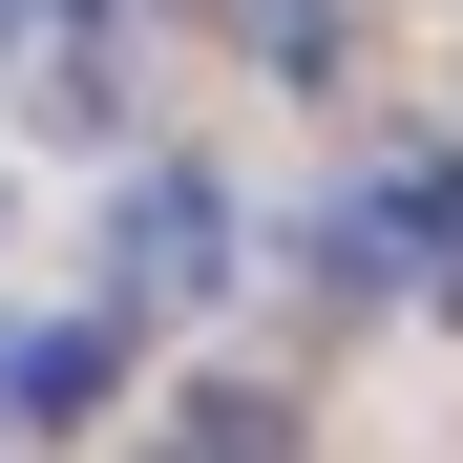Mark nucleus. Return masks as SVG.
Instances as JSON below:
<instances>
[{
	"mask_svg": "<svg viewBox=\"0 0 463 463\" xmlns=\"http://www.w3.org/2000/svg\"><path fill=\"white\" fill-rule=\"evenodd\" d=\"M0 63H63V0H0Z\"/></svg>",
	"mask_w": 463,
	"mask_h": 463,
	"instance_id": "423d86ee",
	"label": "nucleus"
},
{
	"mask_svg": "<svg viewBox=\"0 0 463 463\" xmlns=\"http://www.w3.org/2000/svg\"><path fill=\"white\" fill-rule=\"evenodd\" d=\"M0 421H22V337H0Z\"/></svg>",
	"mask_w": 463,
	"mask_h": 463,
	"instance_id": "0eeeda50",
	"label": "nucleus"
},
{
	"mask_svg": "<svg viewBox=\"0 0 463 463\" xmlns=\"http://www.w3.org/2000/svg\"><path fill=\"white\" fill-rule=\"evenodd\" d=\"M232 43H253L274 85H337L358 63V0H232Z\"/></svg>",
	"mask_w": 463,
	"mask_h": 463,
	"instance_id": "20e7f679",
	"label": "nucleus"
},
{
	"mask_svg": "<svg viewBox=\"0 0 463 463\" xmlns=\"http://www.w3.org/2000/svg\"><path fill=\"white\" fill-rule=\"evenodd\" d=\"M211 295H232V190L169 147V169H127V190H106V337L211 317Z\"/></svg>",
	"mask_w": 463,
	"mask_h": 463,
	"instance_id": "f257e3e1",
	"label": "nucleus"
},
{
	"mask_svg": "<svg viewBox=\"0 0 463 463\" xmlns=\"http://www.w3.org/2000/svg\"><path fill=\"white\" fill-rule=\"evenodd\" d=\"M401 253H421V295L463 317V169H401Z\"/></svg>",
	"mask_w": 463,
	"mask_h": 463,
	"instance_id": "39448f33",
	"label": "nucleus"
},
{
	"mask_svg": "<svg viewBox=\"0 0 463 463\" xmlns=\"http://www.w3.org/2000/svg\"><path fill=\"white\" fill-rule=\"evenodd\" d=\"M295 274H317L337 317H379V295H421V253H401V190H337L317 232H295Z\"/></svg>",
	"mask_w": 463,
	"mask_h": 463,
	"instance_id": "f03ea898",
	"label": "nucleus"
},
{
	"mask_svg": "<svg viewBox=\"0 0 463 463\" xmlns=\"http://www.w3.org/2000/svg\"><path fill=\"white\" fill-rule=\"evenodd\" d=\"M147 463H295V401H274V379H190Z\"/></svg>",
	"mask_w": 463,
	"mask_h": 463,
	"instance_id": "7ed1b4c3",
	"label": "nucleus"
}]
</instances>
